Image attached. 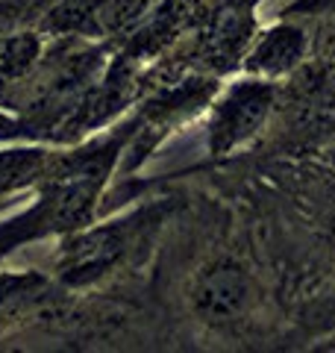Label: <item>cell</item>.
Wrapping results in <instances>:
<instances>
[{
    "instance_id": "cell-6",
    "label": "cell",
    "mask_w": 335,
    "mask_h": 353,
    "mask_svg": "<svg viewBox=\"0 0 335 353\" xmlns=\"http://www.w3.org/2000/svg\"><path fill=\"white\" fill-rule=\"evenodd\" d=\"M306 53H309L306 30L300 24H292V21H279L276 27L265 30L253 39L241 68L253 77L279 80V77L294 74L300 65H303Z\"/></svg>"
},
{
    "instance_id": "cell-8",
    "label": "cell",
    "mask_w": 335,
    "mask_h": 353,
    "mask_svg": "<svg viewBox=\"0 0 335 353\" xmlns=\"http://www.w3.org/2000/svg\"><path fill=\"white\" fill-rule=\"evenodd\" d=\"M53 153L48 150H0V201L41 180Z\"/></svg>"
},
{
    "instance_id": "cell-9",
    "label": "cell",
    "mask_w": 335,
    "mask_h": 353,
    "mask_svg": "<svg viewBox=\"0 0 335 353\" xmlns=\"http://www.w3.org/2000/svg\"><path fill=\"white\" fill-rule=\"evenodd\" d=\"M332 233H335V209H332Z\"/></svg>"
},
{
    "instance_id": "cell-2",
    "label": "cell",
    "mask_w": 335,
    "mask_h": 353,
    "mask_svg": "<svg viewBox=\"0 0 335 353\" xmlns=\"http://www.w3.org/2000/svg\"><path fill=\"white\" fill-rule=\"evenodd\" d=\"M276 106V83L265 77H241L218 92L209 103L206 145L215 159L230 157L267 127Z\"/></svg>"
},
{
    "instance_id": "cell-3",
    "label": "cell",
    "mask_w": 335,
    "mask_h": 353,
    "mask_svg": "<svg viewBox=\"0 0 335 353\" xmlns=\"http://www.w3.org/2000/svg\"><path fill=\"white\" fill-rule=\"evenodd\" d=\"M144 224H150V209H141V212H132L127 218L109 221V224L100 227L85 224L68 233V239L62 241V248L53 259L56 280L62 285H74V289L100 280L127 256L130 245L139 239Z\"/></svg>"
},
{
    "instance_id": "cell-7",
    "label": "cell",
    "mask_w": 335,
    "mask_h": 353,
    "mask_svg": "<svg viewBox=\"0 0 335 353\" xmlns=\"http://www.w3.org/2000/svg\"><path fill=\"white\" fill-rule=\"evenodd\" d=\"M41 59V36L32 30H12L0 39V85L18 83Z\"/></svg>"
},
{
    "instance_id": "cell-1",
    "label": "cell",
    "mask_w": 335,
    "mask_h": 353,
    "mask_svg": "<svg viewBox=\"0 0 335 353\" xmlns=\"http://www.w3.org/2000/svg\"><path fill=\"white\" fill-rule=\"evenodd\" d=\"M130 139V127L94 141L77 153L50 157L48 171L39 185V201L6 224H0V256L32 239L74 233L92 224L97 197L103 192L112 168Z\"/></svg>"
},
{
    "instance_id": "cell-5",
    "label": "cell",
    "mask_w": 335,
    "mask_h": 353,
    "mask_svg": "<svg viewBox=\"0 0 335 353\" xmlns=\"http://www.w3.org/2000/svg\"><path fill=\"white\" fill-rule=\"evenodd\" d=\"M259 0H209L200 9V59L212 71L241 68L256 30Z\"/></svg>"
},
{
    "instance_id": "cell-4",
    "label": "cell",
    "mask_w": 335,
    "mask_h": 353,
    "mask_svg": "<svg viewBox=\"0 0 335 353\" xmlns=\"http://www.w3.org/2000/svg\"><path fill=\"white\" fill-rule=\"evenodd\" d=\"M256 303V280L247 265L232 256L203 262L188 280V309L200 324L230 330L250 315Z\"/></svg>"
}]
</instances>
